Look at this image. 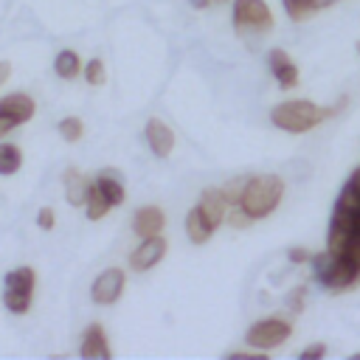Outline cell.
Segmentation results:
<instances>
[{
    "label": "cell",
    "mask_w": 360,
    "mask_h": 360,
    "mask_svg": "<svg viewBox=\"0 0 360 360\" xmlns=\"http://www.w3.org/2000/svg\"><path fill=\"white\" fill-rule=\"evenodd\" d=\"M343 104H346V98H340L335 107H318V104L304 101V98H290V101H281L270 110V121L284 132H307V129L318 127L321 121L332 118Z\"/></svg>",
    "instance_id": "6da1fadb"
},
{
    "label": "cell",
    "mask_w": 360,
    "mask_h": 360,
    "mask_svg": "<svg viewBox=\"0 0 360 360\" xmlns=\"http://www.w3.org/2000/svg\"><path fill=\"white\" fill-rule=\"evenodd\" d=\"M284 194V180L278 174H259V177H248L239 205L248 211L250 219H262L267 214L276 211V205L281 202Z\"/></svg>",
    "instance_id": "7a4b0ae2"
},
{
    "label": "cell",
    "mask_w": 360,
    "mask_h": 360,
    "mask_svg": "<svg viewBox=\"0 0 360 360\" xmlns=\"http://www.w3.org/2000/svg\"><path fill=\"white\" fill-rule=\"evenodd\" d=\"M312 273H315L318 284L326 290H346L360 281V267L332 250H321L312 256Z\"/></svg>",
    "instance_id": "3957f363"
},
{
    "label": "cell",
    "mask_w": 360,
    "mask_h": 360,
    "mask_svg": "<svg viewBox=\"0 0 360 360\" xmlns=\"http://www.w3.org/2000/svg\"><path fill=\"white\" fill-rule=\"evenodd\" d=\"M37 276L31 267H14L6 273V290H3V304L14 315H25L31 309V292H34Z\"/></svg>",
    "instance_id": "277c9868"
},
{
    "label": "cell",
    "mask_w": 360,
    "mask_h": 360,
    "mask_svg": "<svg viewBox=\"0 0 360 360\" xmlns=\"http://www.w3.org/2000/svg\"><path fill=\"white\" fill-rule=\"evenodd\" d=\"M292 335V323L284 318H262L256 323H250V329L245 332L248 346L259 349V352H270L276 346H281L287 338Z\"/></svg>",
    "instance_id": "5b68a950"
},
{
    "label": "cell",
    "mask_w": 360,
    "mask_h": 360,
    "mask_svg": "<svg viewBox=\"0 0 360 360\" xmlns=\"http://www.w3.org/2000/svg\"><path fill=\"white\" fill-rule=\"evenodd\" d=\"M233 25L239 34L256 31L264 34L273 28V14L264 0H233Z\"/></svg>",
    "instance_id": "8992f818"
},
{
    "label": "cell",
    "mask_w": 360,
    "mask_h": 360,
    "mask_svg": "<svg viewBox=\"0 0 360 360\" xmlns=\"http://www.w3.org/2000/svg\"><path fill=\"white\" fill-rule=\"evenodd\" d=\"M37 104L28 93H8L0 98V138L8 135L11 129H17L20 124H25L28 118H34Z\"/></svg>",
    "instance_id": "52a82bcc"
},
{
    "label": "cell",
    "mask_w": 360,
    "mask_h": 360,
    "mask_svg": "<svg viewBox=\"0 0 360 360\" xmlns=\"http://www.w3.org/2000/svg\"><path fill=\"white\" fill-rule=\"evenodd\" d=\"M124 284H127V276L121 267H107L96 276L93 287H90V298L96 304H115L118 295L124 292Z\"/></svg>",
    "instance_id": "ba28073f"
},
{
    "label": "cell",
    "mask_w": 360,
    "mask_h": 360,
    "mask_svg": "<svg viewBox=\"0 0 360 360\" xmlns=\"http://www.w3.org/2000/svg\"><path fill=\"white\" fill-rule=\"evenodd\" d=\"M166 248H169V242L158 233V236H146V239H141V245L132 250V256H129V267L132 270H149V267H155L163 256H166Z\"/></svg>",
    "instance_id": "9c48e42d"
},
{
    "label": "cell",
    "mask_w": 360,
    "mask_h": 360,
    "mask_svg": "<svg viewBox=\"0 0 360 360\" xmlns=\"http://www.w3.org/2000/svg\"><path fill=\"white\" fill-rule=\"evenodd\" d=\"M267 68H270L273 79H276L284 90H290V87L298 84V68H295V62L290 59V53H287L284 48H270V51H267Z\"/></svg>",
    "instance_id": "30bf717a"
},
{
    "label": "cell",
    "mask_w": 360,
    "mask_h": 360,
    "mask_svg": "<svg viewBox=\"0 0 360 360\" xmlns=\"http://www.w3.org/2000/svg\"><path fill=\"white\" fill-rule=\"evenodd\" d=\"M79 354L84 360H110L112 352L107 346V335H104V326L101 323H90L82 335V346H79Z\"/></svg>",
    "instance_id": "8fae6325"
},
{
    "label": "cell",
    "mask_w": 360,
    "mask_h": 360,
    "mask_svg": "<svg viewBox=\"0 0 360 360\" xmlns=\"http://www.w3.org/2000/svg\"><path fill=\"white\" fill-rule=\"evenodd\" d=\"M143 135H146V143L155 158H169V152L174 149V132L160 118H149Z\"/></svg>",
    "instance_id": "7c38bea8"
},
{
    "label": "cell",
    "mask_w": 360,
    "mask_h": 360,
    "mask_svg": "<svg viewBox=\"0 0 360 360\" xmlns=\"http://www.w3.org/2000/svg\"><path fill=\"white\" fill-rule=\"evenodd\" d=\"M163 225H166V217H163V211H160L158 205H143V208H138L135 217H132V231H135L141 239L158 236V233L163 231Z\"/></svg>",
    "instance_id": "4fadbf2b"
},
{
    "label": "cell",
    "mask_w": 360,
    "mask_h": 360,
    "mask_svg": "<svg viewBox=\"0 0 360 360\" xmlns=\"http://www.w3.org/2000/svg\"><path fill=\"white\" fill-rule=\"evenodd\" d=\"M197 205H200V211L205 214V219L214 225V231H217L219 222L228 217V197H225L222 188H205Z\"/></svg>",
    "instance_id": "5bb4252c"
},
{
    "label": "cell",
    "mask_w": 360,
    "mask_h": 360,
    "mask_svg": "<svg viewBox=\"0 0 360 360\" xmlns=\"http://www.w3.org/2000/svg\"><path fill=\"white\" fill-rule=\"evenodd\" d=\"M62 183H65V200H68L70 205H84V202H87L93 183H90L82 172L68 169V172H65V177H62Z\"/></svg>",
    "instance_id": "9a60e30c"
},
{
    "label": "cell",
    "mask_w": 360,
    "mask_h": 360,
    "mask_svg": "<svg viewBox=\"0 0 360 360\" xmlns=\"http://www.w3.org/2000/svg\"><path fill=\"white\" fill-rule=\"evenodd\" d=\"M211 233H214V225L205 219V214L200 211V205H194V208L186 214V236H188L194 245H202V242H208Z\"/></svg>",
    "instance_id": "2e32d148"
},
{
    "label": "cell",
    "mask_w": 360,
    "mask_h": 360,
    "mask_svg": "<svg viewBox=\"0 0 360 360\" xmlns=\"http://www.w3.org/2000/svg\"><path fill=\"white\" fill-rule=\"evenodd\" d=\"M53 70H56L59 79H76L79 73H84V65H82V59H79L76 51L62 48L56 53V59H53Z\"/></svg>",
    "instance_id": "e0dca14e"
},
{
    "label": "cell",
    "mask_w": 360,
    "mask_h": 360,
    "mask_svg": "<svg viewBox=\"0 0 360 360\" xmlns=\"http://www.w3.org/2000/svg\"><path fill=\"white\" fill-rule=\"evenodd\" d=\"M96 186L101 188V194L112 202V208L115 205H121L124 202V197H127V191H124V183H121V177H118V172H101L98 177H96Z\"/></svg>",
    "instance_id": "ac0fdd59"
},
{
    "label": "cell",
    "mask_w": 360,
    "mask_h": 360,
    "mask_svg": "<svg viewBox=\"0 0 360 360\" xmlns=\"http://www.w3.org/2000/svg\"><path fill=\"white\" fill-rule=\"evenodd\" d=\"M20 166H22V152H20V146L3 141V143H0V174L8 177V174H14V172H20Z\"/></svg>",
    "instance_id": "d6986e66"
},
{
    "label": "cell",
    "mask_w": 360,
    "mask_h": 360,
    "mask_svg": "<svg viewBox=\"0 0 360 360\" xmlns=\"http://www.w3.org/2000/svg\"><path fill=\"white\" fill-rule=\"evenodd\" d=\"M84 208H87V219H101V217H107V214H110L112 202H110V200L101 194V188L93 183V188H90V197H87Z\"/></svg>",
    "instance_id": "ffe728a7"
},
{
    "label": "cell",
    "mask_w": 360,
    "mask_h": 360,
    "mask_svg": "<svg viewBox=\"0 0 360 360\" xmlns=\"http://www.w3.org/2000/svg\"><path fill=\"white\" fill-rule=\"evenodd\" d=\"M281 6H284V11H287V17H290V20H295V22L307 20L312 11H318V8H321V6H318V0H281Z\"/></svg>",
    "instance_id": "44dd1931"
},
{
    "label": "cell",
    "mask_w": 360,
    "mask_h": 360,
    "mask_svg": "<svg viewBox=\"0 0 360 360\" xmlns=\"http://www.w3.org/2000/svg\"><path fill=\"white\" fill-rule=\"evenodd\" d=\"M59 135L68 141V143H76L82 135H84V124L76 118V115H68L59 121Z\"/></svg>",
    "instance_id": "7402d4cb"
},
{
    "label": "cell",
    "mask_w": 360,
    "mask_h": 360,
    "mask_svg": "<svg viewBox=\"0 0 360 360\" xmlns=\"http://www.w3.org/2000/svg\"><path fill=\"white\" fill-rule=\"evenodd\" d=\"M84 79H87V84H93V87L104 84V79H107L104 62H101V59H90V62L84 65Z\"/></svg>",
    "instance_id": "603a6c76"
},
{
    "label": "cell",
    "mask_w": 360,
    "mask_h": 360,
    "mask_svg": "<svg viewBox=\"0 0 360 360\" xmlns=\"http://www.w3.org/2000/svg\"><path fill=\"white\" fill-rule=\"evenodd\" d=\"M228 222H231L233 228H248L253 219L248 217V211H245L239 202H233V205H228Z\"/></svg>",
    "instance_id": "cb8c5ba5"
},
{
    "label": "cell",
    "mask_w": 360,
    "mask_h": 360,
    "mask_svg": "<svg viewBox=\"0 0 360 360\" xmlns=\"http://www.w3.org/2000/svg\"><path fill=\"white\" fill-rule=\"evenodd\" d=\"M304 301H307V287H292L290 292H287V307H290V312H301L304 309Z\"/></svg>",
    "instance_id": "d4e9b609"
},
{
    "label": "cell",
    "mask_w": 360,
    "mask_h": 360,
    "mask_svg": "<svg viewBox=\"0 0 360 360\" xmlns=\"http://www.w3.org/2000/svg\"><path fill=\"white\" fill-rule=\"evenodd\" d=\"M245 183H248V177H236V180H231L222 191H225V197H228V205H233V202H239V197H242V188H245Z\"/></svg>",
    "instance_id": "484cf974"
},
{
    "label": "cell",
    "mask_w": 360,
    "mask_h": 360,
    "mask_svg": "<svg viewBox=\"0 0 360 360\" xmlns=\"http://www.w3.org/2000/svg\"><path fill=\"white\" fill-rule=\"evenodd\" d=\"M37 225L42 228V231H51L53 225H56V217H53V211L45 205V208H39L37 211Z\"/></svg>",
    "instance_id": "4316f807"
},
{
    "label": "cell",
    "mask_w": 360,
    "mask_h": 360,
    "mask_svg": "<svg viewBox=\"0 0 360 360\" xmlns=\"http://www.w3.org/2000/svg\"><path fill=\"white\" fill-rule=\"evenodd\" d=\"M287 259H290L292 264H304V262H312V253H309L307 248H290V250H287Z\"/></svg>",
    "instance_id": "83f0119b"
},
{
    "label": "cell",
    "mask_w": 360,
    "mask_h": 360,
    "mask_svg": "<svg viewBox=\"0 0 360 360\" xmlns=\"http://www.w3.org/2000/svg\"><path fill=\"white\" fill-rule=\"evenodd\" d=\"M326 354V346L323 343H312V346H307V349H301V360H318V357H323Z\"/></svg>",
    "instance_id": "f1b7e54d"
},
{
    "label": "cell",
    "mask_w": 360,
    "mask_h": 360,
    "mask_svg": "<svg viewBox=\"0 0 360 360\" xmlns=\"http://www.w3.org/2000/svg\"><path fill=\"white\" fill-rule=\"evenodd\" d=\"M8 76H11V65H8V62H0V87L6 84Z\"/></svg>",
    "instance_id": "f546056e"
},
{
    "label": "cell",
    "mask_w": 360,
    "mask_h": 360,
    "mask_svg": "<svg viewBox=\"0 0 360 360\" xmlns=\"http://www.w3.org/2000/svg\"><path fill=\"white\" fill-rule=\"evenodd\" d=\"M188 6H191V8H208L211 0H188Z\"/></svg>",
    "instance_id": "4dcf8cb0"
},
{
    "label": "cell",
    "mask_w": 360,
    "mask_h": 360,
    "mask_svg": "<svg viewBox=\"0 0 360 360\" xmlns=\"http://www.w3.org/2000/svg\"><path fill=\"white\" fill-rule=\"evenodd\" d=\"M335 3H338V0H318L321 8H329V6H335Z\"/></svg>",
    "instance_id": "1f68e13d"
},
{
    "label": "cell",
    "mask_w": 360,
    "mask_h": 360,
    "mask_svg": "<svg viewBox=\"0 0 360 360\" xmlns=\"http://www.w3.org/2000/svg\"><path fill=\"white\" fill-rule=\"evenodd\" d=\"M352 360H360V352H357V354H352Z\"/></svg>",
    "instance_id": "d6a6232c"
},
{
    "label": "cell",
    "mask_w": 360,
    "mask_h": 360,
    "mask_svg": "<svg viewBox=\"0 0 360 360\" xmlns=\"http://www.w3.org/2000/svg\"><path fill=\"white\" fill-rule=\"evenodd\" d=\"M357 53H360V42H357Z\"/></svg>",
    "instance_id": "836d02e7"
},
{
    "label": "cell",
    "mask_w": 360,
    "mask_h": 360,
    "mask_svg": "<svg viewBox=\"0 0 360 360\" xmlns=\"http://www.w3.org/2000/svg\"><path fill=\"white\" fill-rule=\"evenodd\" d=\"M214 3H222V0H214Z\"/></svg>",
    "instance_id": "e575fe53"
}]
</instances>
